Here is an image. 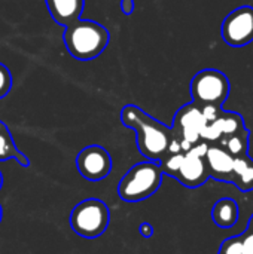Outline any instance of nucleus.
<instances>
[{"label": "nucleus", "instance_id": "nucleus-1", "mask_svg": "<svg viewBox=\"0 0 253 254\" xmlns=\"http://www.w3.org/2000/svg\"><path fill=\"white\" fill-rule=\"evenodd\" d=\"M121 122L136 131L137 149L148 161L160 162L169 152L171 128L157 121L136 104H127L121 110Z\"/></svg>", "mask_w": 253, "mask_h": 254}, {"label": "nucleus", "instance_id": "nucleus-2", "mask_svg": "<svg viewBox=\"0 0 253 254\" xmlns=\"http://www.w3.org/2000/svg\"><path fill=\"white\" fill-rule=\"evenodd\" d=\"M110 34L106 27L91 19H76L66 27L64 43L69 54L79 61L97 58L109 45Z\"/></svg>", "mask_w": 253, "mask_h": 254}, {"label": "nucleus", "instance_id": "nucleus-3", "mask_svg": "<svg viewBox=\"0 0 253 254\" xmlns=\"http://www.w3.org/2000/svg\"><path fill=\"white\" fill-rule=\"evenodd\" d=\"M163 177L164 174L158 162H139L124 174L118 183L116 193L125 202H142L160 189Z\"/></svg>", "mask_w": 253, "mask_h": 254}, {"label": "nucleus", "instance_id": "nucleus-4", "mask_svg": "<svg viewBox=\"0 0 253 254\" xmlns=\"http://www.w3.org/2000/svg\"><path fill=\"white\" fill-rule=\"evenodd\" d=\"M72 231L86 240L101 237L110 223V210L97 198H88L73 207L69 216Z\"/></svg>", "mask_w": 253, "mask_h": 254}, {"label": "nucleus", "instance_id": "nucleus-5", "mask_svg": "<svg viewBox=\"0 0 253 254\" xmlns=\"http://www.w3.org/2000/svg\"><path fill=\"white\" fill-rule=\"evenodd\" d=\"M230 79L216 68L200 70L191 80L189 91L192 101L198 106L222 107L230 97Z\"/></svg>", "mask_w": 253, "mask_h": 254}, {"label": "nucleus", "instance_id": "nucleus-6", "mask_svg": "<svg viewBox=\"0 0 253 254\" xmlns=\"http://www.w3.org/2000/svg\"><path fill=\"white\" fill-rule=\"evenodd\" d=\"M206 125L207 121L201 112V107L197 103L191 101L176 112L173 125L170 128L173 137L180 141L182 150L188 152L194 144L201 141V132Z\"/></svg>", "mask_w": 253, "mask_h": 254}, {"label": "nucleus", "instance_id": "nucleus-7", "mask_svg": "<svg viewBox=\"0 0 253 254\" xmlns=\"http://www.w3.org/2000/svg\"><path fill=\"white\" fill-rule=\"evenodd\" d=\"M207 147H209L207 143L198 141L188 152H185L179 171L174 177L185 188H189V189L200 188L210 179L207 164H206Z\"/></svg>", "mask_w": 253, "mask_h": 254}, {"label": "nucleus", "instance_id": "nucleus-8", "mask_svg": "<svg viewBox=\"0 0 253 254\" xmlns=\"http://www.w3.org/2000/svg\"><path fill=\"white\" fill-rule=\"evenodd\" d=\"M227 45L240 48L253 42V6H240L230 12L221 25Z\"/></svg>", "mask_w": 253, "mask_h": 254}, {"label": "nucleus", "instance_id": "nucleus-9", "mask_svg": "<svg viewBox=\"0 0 253 254\" xmlns=\"http://www.w3.org/2000/svg\"><path fill=\"white\" fill-rule=\"evenodd\" d=\"M76 167L79 174L88 182H100L106 179L112 171L110 153L98 146L91 144L84 147L76 156Z\"/></svg>", "mask_w": 253, "mask_h": 254}, {"label": "nucleus", "instance_id": "nucleus-10", "mask_svg": "<svg viewBox=\"0 0 253 254\" xmlns=\"http://www.w3.org/2000/svg\"><path fill=\"white\" fill-rule=\"evenodd\" d=\"M206 164L209 176L219 182H233L234 171V156L230 155L219 144H209L206 152Z\"/></svg>", "mask_w": 253, "mask_h": 254}, {"label": "nucleus", "instance_id": "nucleus-11", "mask_svg": "<svg viewBox=\"0 0 253 254\" xmlns=\"http://www.w3.org/2000/svg\"><path fill=\"white\" fill-rule=\"evenodd\" d=\"M52 19L63 27L81 18L84 10V0H45Z\"/></svg>", "mask_w": 253, "mask_h": 254}, {"label": "nucleus", "instance_id": "nucleus-12", "mask_svg": "<svg viewBox=\"0 0 253 254\" xmlns=\"http://www.w3.org/2000/svg\"><path fill=\"white\" fill-rule=\"evenodd\" d=\"M239 216H240V208L237 201H234L233 198H222L216 201L212 208V219L215 225L222 229L233 228L237 223Z\"/></svg>", "mask_w": 253, "mask_h": 254}, {"label": "nucleus", "instance_id": "nucleus-13", "mask_svg": "<svg viewBox=\"0 0 253 254\" xmlns=\"http://www.w3.org/2000/svg\"><path fill=\"white\" fill-rule=\"evenodd\" d=\"M9 159L16 161L24 168L30 167V159L16 147L9 128L6 127L4 122L0 121V162L9 161Z\"/></svg>", "mask_w": 253, "mask_h": 254}, {"label": "nucleus", "instance_id": "nucleus-14", "mask_svg": "<svg viewBox=\"0 0 253 254\" xmlns=\"http://www.w3.org/2000/svg\"><path fill=\"white\" fill-rule=\"evenodd\" d=\"M233 185H236L242 192L253 190V159L249 155L234 158Z\"/></svg>", "mask_w": 253, "mask_h": 254}, {"label": "nucleus", "instance_id": "nucleus-15", "mask_svg": "<svg viewBox=\"0 0 253 254\" xmlns=\"http://www.w3.org/2000/svg\"><path fill=\"white\" fill-rule=\"evenodd\" d=\"M218 144L221 147H224L234 158L248 155V152H249V129L246 128L242 132H237L234 135L222 137Z\"/></svg>", "mask_w": 253, "mask_h": 254}, {"label": "nucleus", "instance_id": "nucleus-16", "mask_svg": "<svg viewBox=\"0 0 253 254\" xmlns=\"http://www.w3.org/2000/svg\"><path fill=\"white\" fill-rule=\"evenodd\" d=\"M216 124L221 129L222 137H228V135H234L237 132H242L243 129H246L243 116L240 113L236 112H227L222 110V113L219 115V118L216 119Z\"/></svg>", "mask_w": 253, "mask_h": 254}, {"label": "nucleus", "instance_id": "nucleus-17", "mask_svg": "<svg viewBox=\"0 0 253 254\" xmlns=\"http://www.w3.org/2000/svg\"><path fill=\"white\" fill-rule=\"evenodd\" d=\"M218 254H243V237L239 235L225 240L221 244Z\"/></svg>", "mask_w": 253, "mask_h": 254}, {"label": "nucleus", "instance_id": "nucleus-18", "mask_svg": "<svg viewBox=\"0 0 253 254\" xmlns=\"http://www.w3.org/2000/svg\"><path fill=\"white\" fill-rule=\"evenodd\" d=\"M12 88V74L9 68L0 63V100L4 98Z\"/></svg>", "mask_w": 253, "mask_h": 254}, {"label": "nucleus", "instance_id": "nucleus-19", "mask_svg": "<svg viewBox=\"0 0 253 254\" xmlns=\"http://www.w3.org/2000/svg\"><path fill=\"white\" fill-rule=\"evenodd\" d=\"M242 237H243V254H253V234L245 232Z\"/></svg>", "mask_w": 253, "mask_h": 254}, {"label": "nucleus", "instance_id": "nucleus-20", "mask_svg": "<svg viewBox=\"0 0 253 254\" xmlns=\"http://www.w3.org/2000/svg\"><path fill=\"white\" fill-rule=\"evenodd\" d=\"M154 232H155V229H154V226L149 222H143V223L139 225V234L143 238H151L154 235Z\"/></svg>", "mask_w": 253, "mask_h": 254}, {"label": "nucleus", "instance_id": "nucleus-21", "mask_svg": "<svg viewBox=\"0 0 253 254\" xmlns=\"http://www.w3.org/2000/svg\"><path fill=\"white\" fill-rule=\"evenodd\" d=\"M134 9H136L134 0H121V10L124 12V15H131Z\"/></svg>", "mask_w": 253, "mask_h": 254}, {"label": "nucleus", "instance_id": "nucleus-22", "mask_svg": "<svg viewBox=\"0 0 253 254\" xmlns=\"http://www.w3.org/2000/svg\"><path fill=\"white\" fill-rule=\"evenodd\" d=\"M248 232H252L253 234V214H252V217H251V220H249V228H248Z\"/></svg>", "mask_w": 253, "mask_h": 254}, {"label": "nucleus", "instance_id": "nucleus-23", "mask_svg": "<svg viewBox=\"0 0 253 254\" xmlns=\"http://www.w3.org/2000/svg\"><path fill=\"white\" fill-rule=\"evenodd\" d=\"M1 186H3V174L0 171V189H1Z\"/></svg>", "mask_w": 253, "mask_h": 254}, {"label": "nucleus", "instance_id": "nucleus-24", "mask_svg": "<svg viewBox=\"0 0 253 254\" xmlns=\"http://www.w3.org/2000/svg\"><path fill=\"white\" fill-rule=\"evenodd\" d=\"M1 219H3V208H1V205H0V223H1Z\"/></svg>", "mask_w": 253, "mask_h": 254}]
</instances>
